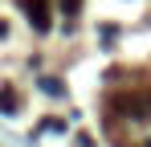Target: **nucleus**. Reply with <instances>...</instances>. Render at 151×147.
<instances>
[{
  "instance_id": "obj_1",
  "label": "nucleus",
  "mask_w": 151,
  "mask_h": 147,
  "mask_svg": "<svg viewBox=\"0 0 151 147\" xmlns=\"http://www.w3.org/2000/svg\"><path fill=\"white\" fill-rule=\"evenodd\" d=\"M21 4H25V12H29V24L37 33H45L49 29V0H21Z\"/></svg>"
},
{
  "instance_id": "obj_2",
  "label": "nucleus",
  "mask_w": 151,
  "mask_h": 147,
  "mask_svg": "<svg viewBox=\"0 0 151 147\" xmlns=\"http://www.w3.org/2000/svg\"><path fill=\"white\" fill-rule=\"evenodd\" d=\"M17 106H21V98L12 94L8 86H0V115H17Z\"/></svg>"
},
{
  "instance_id": "obj_3",
  "label": "nucleus",
  "mask_w": 151,
  "mask_h": 147,
  "mask_svg": "<svg viewBox=\"0 0 151 147\" xmlns=\"http://www.w3.org/2000/svg\"><path fill=\"white\" fill-rule=\"evenodd\" d=\"M41 90L53 94V98H61V94H65V82H61V78H41Z\"/></svg>"
},
{
  "instance_id": "obj_4",
  "label": "nucleus",
  "mask_w": 151,
  "mask_h": 147,
  "mask_svg": "<svg viewBox=\"0 0 151 147\" xmlns=\"http://www.w3.org/2000/svg\"><path fill=\"white\" fill-rule=\"evenodd\" d=\"M61 8H65V17H78V8H82V0H61Z\"/></svg>"
},
{
  "instance_id": "obj_5",
  "label": "nucleus",
  "mask_w": 151,
  "mask_h": 147,
  "mask_svg": "<svg viewBox=\"0 0 151 147\" xmlns=\"http://www.w3.org/2000/svg\"><path fill=\"white\" fill-rule=\"evenodd\" d=\"M45 131H53V135H61V131H65V122H61V119H49V122H45Z\"/></svg>"
},
{
  "instance_id": "obj_6",
  "label": "nucleus",
  "mask_w": 151,
  "mask_h": 147,
  "mask_svg": "<svg viewBox=\"0 0 151 147\" xmlns=\"http://www.w3.org/2000/svg\"><path fill=\"white\" fill-rule=\"evenodd\" d=\"M74 147H94V139H90V135H78V139H74Z\"/></svg>"
},
{
  "instance_id": "obj_7",
  "label": "nucleus",
  "mask_w": 151,
  "mask_h": 147,
  "mask_svg": "<svg viewBox=\"0 0 151 147\" xmlns=\"http://www.w3.org/2000/svg\"><path fill=\"white\" fill-rule=\"evenodd\" d=\"M4 33H8V24H4V21H0V37H4Z\"/></svg>"
},
{
  "instance_id": "obj_8",
  "label": "nucleus",
  "mask_w": 151,
  "mask_h": 147,
  "mask_svg": "<svg viewBox=\"0 0 151 147\" xmlns=\"http://www.w3.org/2000/svg\"><path fill=\"white\" fill-rule=\"evenodd\" d=\"M143 147H151V139H147V143H143Z\"/></svg>"
}]
</instances>
